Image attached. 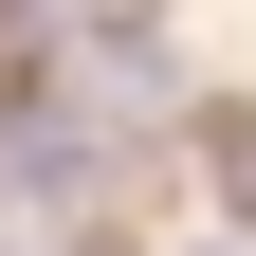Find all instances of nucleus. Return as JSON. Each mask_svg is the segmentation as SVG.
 <instances>
[{"label": "nucleus", "instance_id": "nucleus-1", "mask_svg": "<svg viewBox=\"0 0 256 256\" xmlns=\"http://www.w3.org/2000/svg\"><path fill=\"white\" fill-rule=\"evenodd\" d=\"M0 183H18V202H74V183H92V146H74V128H18V146H0Z\"/></svg>", "mask_w": 256, "mask_h": 256}, {"label": "nucleus", "instance_id": "nucleus-2", "mask_svg": "<svg viewBox=\"0 0 256 256\" xmlns=\"http://www.w3.org/2000/svg\"><path fill=\"white\" fill-rule=\"evenodd\" d=\"M202 165H220V202L256 220V110H202Z\"/></svg>", "mask_w": 256, "mask_h": 256}, {"label": "nucleus", "instance_id": "nucleus-3", "mask_svg": "<svg viewBox=\"0 0 256 256\" xmlns=\"http://www.w3.org/2000/svg\"><path fill=\"white\" fill-rule=\"evenodd\" d=\"M74 18H92L110 55H146V18H165V0H74Z\"/></svg>", "mask_w": 256, "mask_h": 256}]
</instances>
